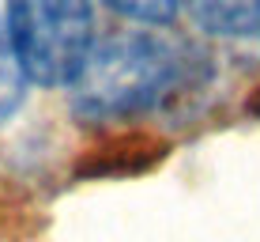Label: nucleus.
<instances>
[{
  "label": "nucleus",
  "mask_w": 260,
  "mask_h": 242,
  "mask_svg": "<svg viewBox=\"0 0 260 242\" xmlns=\"http://www.w3.org/2000/svg\"><path fill=\"white\" fill-rule=\"evenodd\" d=\"M192 61L177 42L155 31H117L98 38L79 76L68 84V102L79 121L110 125L151 114L189 84Z\"/></svg>",
  "instance_id": "obj_1"
},
{
  "label": "nucleus",
  "mask_w": 260,
  "mask_h": 242,
  "mask_svg": "<svg viewBox=\"0 0 260 242\" xmlns=\"http://www.w3.org/2000/svg\"><path fill=\"white\" fill-rule=\"evenodd\" d=\"M0 26L34 87H68L98 42L91 0H4Z\"/></svg>",
  "instance_id": "obj_2"
},
{
  "label": "nucleus",
  "mask_w": 260,
  "mask_h": 242,
  "mask_svg": "<svg viewBox=\"0 0 260 242\" xmlns=\"http://www.w3.org/2000/svg\"><path fill=\"white\" fill-rule=\"evenodd\" d=\"M192 23L219 38L260 34V0H185Z\"/></svg>",
  "instance_id": "obj_3"
},
{
  "label": "nucleus",
  "mask_w": 260,
  "mask_h": 242,
  "mask_svg": "<svg viewBox=\"0 0 260 242\" xmlns=\"http://www.w3.org/2000/svg\"><path fill=\"white\" fill-rule=\"evenodd\" d=\"M26 79L15 65L12 49H8V38H4V26H0V121H8L15 110L23 106V95H26Z\"/></svg>",
  "instance_id": "obj_4"
},
{
  "label": "nucleus",
  "mask_w": 260,
  "mask_h": 242,
  "mask_svg": "<svg viewBox=\"0 0 260 242\" xmlns=\"http://www.w3.org/2000/svg\"><path fill=\"white\" fill-rule=\"evenodd\" d=\"M106 4L117 15H124V19L140 23V26H162L177 15V8L185 0H106Z\"/></svg>",
  "instance_id": "obj_5"
}]
</instances>
